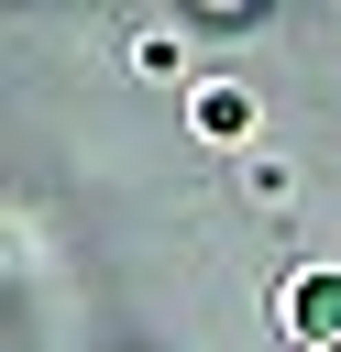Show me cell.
Masks as SVG:
<instances>
[{"label":"cell","mask_w":341,"mask_h":352,"mask_svg":"<svg viewBox=\"0 0 341 352\" xmlns=\"http://www.w3.org/2000/svg\"><path fill=\"white\" fill-rule=\"evenodd\" d=\"M297 330H308L319 352H341V275H308V286H297Z\"/></svg>","instance_id":"1"}]
</instances>
